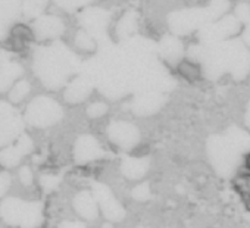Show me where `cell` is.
<instances>
[{"label":"cell","instance_id":"4","mask_svg":"<svg viewBox=\"0 0 250 228\" xmlns=\"http://www.w3.org/2000/svg\"><path fill=\"white\" fill-rule=\"evenodd\" d=\"M103 155L99 143L90 137V136H84L81 137L77 145H75V159L81 164L90 162L93 159H97Z\"/></svg>","mask_w":250,"mask_h":228},{"label":"cell","instance_id":"1","mask_svg":"<svg viewBox=\"0 0 250 228\" xmlns=\"http://www.w3.org/2000/svg\"><path fill=\"white\" fill-rule=\"evenodd\" d=\"M93 194H94V199L99 202L104 216L109 221H122L124 219L125 209L113 197L109 187H106L104 184H100V183H94L93 184Z\"/></svg>","mask_w":250,"mask_h":228},{"label":"cell","instance_id":"2","mask_svg":"<svg viewBox=\"0 0 250 228\" xmlns=\"http://www.w3.org/2000/svg\"><path fill=\"white\" fill-rule=\"evenodd\" d=\"M27 203L21 199H6L2 203V207H0V215L2 218L15 227H22L24 224V216H25V210H27Z\"/></svg>","mask_w":250,"mask_h":228},{"label":"cell","instance_id":"10","mask_svg":"<svg viewBox=\"0 0 250 228\" xmlns=\"http://www.w3.org/2000/svg\"><path fill=\"white\" fill-rule=\"evenodd\" d=\"M20 177H21V183L24 186H30L33 183V174H31V171L28 168H22Z\"/></svg>","mask_w":250,"mask_h":228},{"label":"cell","instance_id":"3","mask_svg":"<svg viewBox=\"0 0 250 228\" xmlns=\"http://www.w3.org/2000/svg\"><path fill=\"white\" fill-rule=\"evenodd\" d=\"M109 137L112 142H115L121 147H133L136 146L139 140V133L137 130L130 125V124H124V123H116L110 125L109 128Z\"/></svg>","mask_w":250,"mask_h":228},{"label":"cell","instance_id":"7","mask_svg":"<svg viewBox=\"0 0 250 228\" xmlns=\"http://www.w3.org/2000/svg\"><path fill=\"white\" fill-rule=\"evenodd\" d=\"M131 196L136 199V200H140V202H145L150 197V190H149V186L147 184H140L137 186L133 191H131Z\"/></svg>","mask_w":250,"mask_h":228},{"label":"cell","instance_id":"6","mask_svg":"<svg viewBox=\"0 0 250 228\" xmlns=\"http://www.w3.org/2000/svg\"><path fill=\"white\" fill-rule=\"evenodd\" d=\"M122 172L128 178H140L145 175L147 169V161L146 159H137V158H127L122 162Z\"/></svg>","mask_w":250,"mask_h":228},{"label":"cell","instance_id":"8","mask_svg":"<svg viewBox=\"0 0 250 228\" xmlns=\"http://www.w3.org/2000/svg\"><path fill=\"white\" fill-rule=\"evenodd\" d=\"M59 183H61L59 177H55V175H44V177H42V186H43L44 191H47V193L55 190L59 186Z\"/></svg>","mask_w":250,"mask_h":228},{"label":"cell","instance_id":"12","mask_svg":"<svg viewBox=\"0 0 250 228\" xmlns=\"http://www.w3.org/2000/svg\"><path fill=\"white\" fill-rule=\"evenodd\" d=\"M246 166H247V169H250V155H249L247 159H246Z\"/></svg>","mask_w":250,"mask_h":228},{"label":"cell","instance_id":"5","mask_svg":"<svg viewBox=\"0 0 250 228\" xmlns=\"http://www.w3.org/2000/svg\"><path fill=\"white\" fill-rule=\"evenodd\" d=\"M75 210L85 219H94L97 216V203L96 199L88 191H81L74 199Z\"/></svg>","mask_w":250,"mask_h":228},{"label":"cell","instance_id":"13","mask_svg":"<svg viewBox=\"0 0 250 228\" xmlns=\"http://www.w3.org/2000/svg\"><path fill=\"white\" fill-rule=\"evenodd\" d=\"M103 228H110V225H109V224H104V225H103Z\"/></svg>","mask_w":250,"mask_h":228},{"label":"cell","instance_id":"9","mask_svg":"<svg viewBox=\"0 0 250 228\" xmlns=\"http://www.w3.org/2000/svg\"><path fill=\"white\" fill-rule=\"evenodd\" d=\"M9 184H11V177L6 172H0V196L6 193Z\"/></svg>","mask_w":250,"mask_h":228},{"label":"cell","instance_id":"11","mask_svg":"<svg viewBox=\"0 0 250 228\" xmlns=\"http://www.w3.org/2000/svg\"><path fill=\"white\" fill-rule=\"evenodd\" d=\"M61 228H85L84 224L81 222H75V221H68V222H63L61 225Z\"/></svg>","mask_w":250,"mask_h":228}]
</instances>
